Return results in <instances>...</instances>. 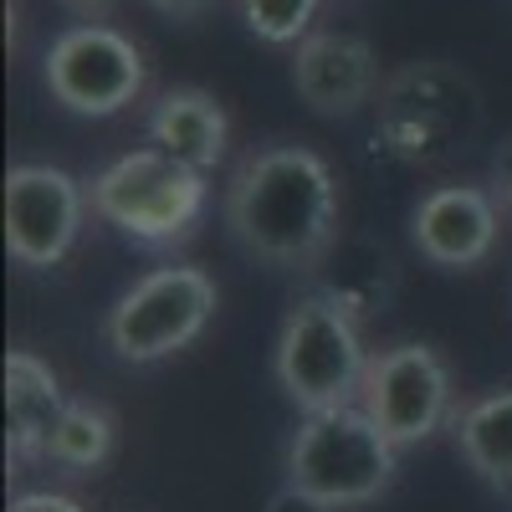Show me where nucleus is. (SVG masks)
Here are the masks:
<instances>
[{
	"label": "nucleus",
	"mask_w": 512,
	"mask_h": 512,
	"mask_svg": "<svg viewBox=\"0 0 512 512\" xmlns=\"http://www.w3.org/2000/svg\"><path fill=\"white\" fill-rule=\"evenodd\" d=\"M226 226L256 262L313 272L338 241V180L328 159L303 144L256 149L231 175Z\"/></svg>",
	"instance_id": "obj_1"
},
{
	"label": "nucleus",
	"mask_w": 512,
	"mask_h": 512,
	"mask_svg": "<svg viewBox=\"0 0 512 512\" xmlns=\"http://www.w3.org/2000/svg\"><path fill=\"white\" fill-rule=\"evenodd\" d=\"M369 359L374 354L364 349L359 313L323 287V292L297 297L292 313L282 318L272 374L282 384V395L303 415H323V410L359 405Z\"/></svg>",
	"instance_id": "obj_2"
},
{
	"label": "nucleus",
	"mask_w": 512,
	"mask_h": 512,
	"mask_svg": "<svg viewBox=\"0 0 512 512\" xmlns=\"http://www.w3.org/2000/svg\"><path fill=\"white\" fill-rule=\"evenodd\" d=\"M395 456L400 446L359 405L323 410V415H303V425H297V436L287 446V482L313 492L333 512L369 507L390 492L400 472Z\"/></svg>",
	"instance_id": "obj_3"
},
{
	"label": "nucleus",
	"mask_w": 512,
	"mask_h": 512,
	"mask_svg": "<svg viewBox=\"0 0 512 512\" xmlns=\"http://www.w3.org/2000/svg\"><path fill=\"white\" fill-rule=\"evenodd\" d=\"M205 175L180 159H169L164 149H134L113 159L103 175L88 185L93 216L108 221L139 246H175L195 231L200 210H205Z\"/></svg>",
	"instance_id": "obj_4"
},
{
	"label": "nucleus",
	"mask_w": 512,
	"mask_h": 512,
	"mask_svg": "<svg viewBox=\"0 0 512 512\" xmlns=\"http://www.w3.org/2000/svg\"><path fill=\"white\" fill-rule=\"evenodd\" d=\"M216 277L200 267H159L139 277L103 318V338L123 364H159L190 349L216 318Z\"/></svg>",
	"instance_id": "obj_5"
},
{
	"label": "nucleus",
	"mask_w": 512,
	"mask_h": 512,
	"mask_svg": "<svg viewBox=\"0 0 512 512\" xmlns=\"http://www.w3.org/2000/svg\"><path fill=\"white\" fill-rule=\"evenodd\" d=\"M477 128V98L472 82L456 77L451 67H410L395 72L379 93V123L374 139L405 164H436Z\"/></svg>",
	"instance_id": "obj_6"
},
{
	"label": "nucleus",
	"mask_w": 512,
	"mask_h": 512,
	"mask_svg": "<svg viewBox=\"0 0 512 512\" xmlns=\"http://www.w3.org/2000/svg\"><path fill=\"white\" fill-rule=\"evenodd\" d=\"M359 410L400 451L431 441L446 420H456V379L431 344H390L369 359Z\"/></svg>",
	"instance_id": "obj_7"
},
{
	"label": "nucleus",
	"mask_w": 512,
	"mask_h": 512,
	"mask_svg": "<svg viewBox=\"0 0 512 512\" xmlns=\"http://www.w3.org/2000/svg\"><path fill=\"white\" fill-rule=\"evenodd\" d=\"M41 77H47V93L67 113L113 118L144 93L149 67H144V52L123 31H113L103 21H88V26H67L52 41Z\"/></svg>",
	"instance_id": "obj_8"
},
{
	"label": "nucleus",
	"mask_w": 512,
	"mask_h": 512,
	"mask_svg": "<svg viewBox=\"0 0 512 512\" xmlns=\"http://www.w3.org/2000/svg\"><path fill=\"white\" fill-rule=\"evenodd\" d=\"M88 185H77L67 169L52 164H16L6 175V246L21 267L47 272L62 267L82 221H88Z\"/></svg>",
	"instance_id": "obj_9"
},
{
	"label": "nucleus",
	"mask_w": 512,
	"mask_h": 512,
	"mask_svg": "<svg viewBox=\"0 0 512 512\" xmlns=\"http://www.w3.org/2000/svg\"><path fill=\"white\" fill-rule=\"evenodd\" d=\"M292 88L318 118H354L384 93V67L364 36L308 31L292 52Z\"/></svg>",
	"instance_id": "obj_10"
},
{
	"label": "nucleus",
	"mask_w": 512,
	"mask_h": 512,
	"mask_svg": "<svg viewBox=\"0 0 512 512\" xmlns=\"http://www.w3.org/2000/svg\"><path fill=\"white\" fill-rule=\"evenodd\" d=\"M502 231V200L482 185H436L415 205L410 241L431 267L472 272L497 251Z\"/></svg>",
	"instance_id": "obj_11"
},
{
	"label": "nucleus",
	"mask_w": 512,
	"mask_h": 512,
	"mask_svg": "<svg viewBox=\"0 0 512 512\" xmlns=\"http://www.w3.org/2000/svg\"><path fill=\"white\" fill-rule=\"evenodd\" d=\"M226 139H231L226 108L205 88H175L149 113V144L164 149L169 159L200 169V175H210V169L226 159Z\"/></svg>",
	"instance_id": "obj_12"
},
{
	"label": "nucleus",
	"mask_w": 512,
	"mask_h": 512,
	"mask_svg": "<svg viewBox=\"0 0 512 512\" xmlns=\"http://www.w3.org/2000/svg\"><path fill=\"white\" fill-rule=\"evenodd\" d=\"M67 410L57 374L26 349L6 354V446L16 461H47V441Z\"/></svg>",
	"instance_id": "obj_13"
},
{
	"label": "nucleus",
	"mask_w": 512,
	"mask_h": 512,
	"mask_svg": "<svg viewBox=\"0 0 512 512\" xmlns=\"http://www.w3.org/2000/svg\"><path fill=\"white\" fill-rule=\"evenodd\" d=\"M451 431H456L461 461L472 466L487 487L512 492V384L472 400V405H461Z\"/></svg>",
	"instance_id": "obj_14"
},
{
	"label": "nucleus",
	"mask_w": 512,
	"mask_h": 512,
	"mask_svg": "<svg viewBox=\"0 0 512 512\" xmlns=\"http://www.w3.org/2000/svg\"><path fill=\"white\" fill-rule=\"evenodd\" d=\"M113 456V415L93 400H67L57 431L47 441V461L67 477H88Z\"/></svg>",
	"instance_id": "obj_15"
},
{
	"label": "nucleus",
	"mask_w": 512,
	"mask_h": 512,
	"mask_svg": "<svg viewBox=\"0 0 512 512\" xmlns=\"http://www.w3.org/2000/svg\"><path fill=\"white\" fill-rule=\"evenodd\" d=\"M236 6H241V21L256 41H267V47H297L313 31V16L323 0H236Z\"/></svg>",
	"instance_id": "obj_16"
},
{
	"label": "nucleus",
	"mask_w": 512,
	"mask_h": 512,
	"mask_svg": "<svg viewBox=\"0 0 512 512\" xmlns=\"http://www.w3.org/2000/svg\"><path fill=\"white\" fill-rule=\"evenodd\" d=\"M11 512H82V502H72L62 492H21L11 502Z\"/></svg>",
	"instance_id": "obj_17"
},
{
	"label": "nucleus",
	"mask_w": 512,
	"mask_h": 512,
	"mask_svg": "<svg viewBox=\"0 0 512 512\" xmlns=\"http://www.w3.org/2000/svg\"><path fill=\"white\" fill-rule=\"evenodd\" d=\"M267 512H333V507H328V502H318L313 492H303V487H292V482H287V487L267 502Z\"/></svg>",
	"instance_id": "obj_18"
},
{
	"label": "nucleus",
	"mask_w": 512,
	"mask_h": 512,
	"mask_svg": "<svg viewBox=\"0 0 512 512\" xmlns=\"http://www.w3.org/2000/svg\"><path fill=\"white\" fill-rule=\"evenodd\" d=\"M154 11H164V16H175V21H195V16H205L216 0H149Z\"/></svg>",
	"instance_id": "obj_19"
},
{
	"label": "nucleus",
	"mask_w": 512,
	"mask_h": 512,
	"mask_svg": "<svg viewBox=\"0 0 512 512\" xmlns=\"http://www.w3.org/2000/svg\"><path fill=\"white\" fill-rule=\"evenodd\" d=\"M492 195L502 200V210L512 216V144L502 149V159H497V185H492Z\"/></svg>",
	"instance_id": "obj_20"
},
{
	"label": "nucleus",
	"mask_w": 512,
	"mask_h": 512,
	"mask_svg": "<svg viewBox=\"0 0 512 512\" xmlns=\"http://www.w3.org/2000/svg\"><path fill=\"white\" fill-rule=\"evenodd\" d=\"M57 6H67L72 16H88V21H98V16H108L118 0H57Z\"/></svg>",
	"instance_id": "obj_21"
}]
</instances>
